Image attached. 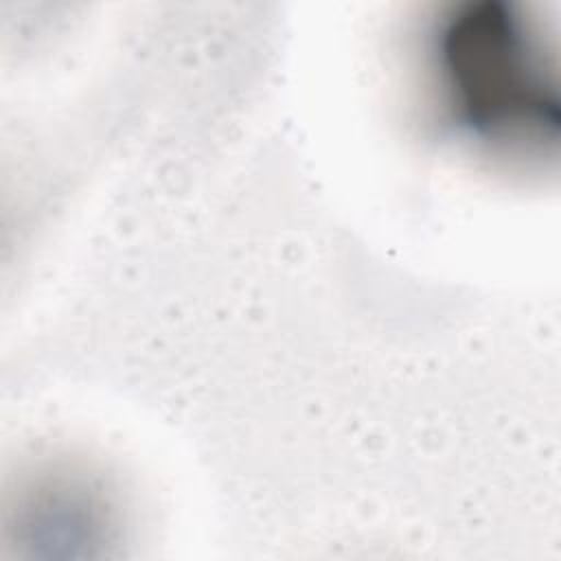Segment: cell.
Listing matches in <instances>:
<instances>
[{"instance_id":"cell-1","label":"cell","mask_w":561,"mask_h":561,"mask_svg":"<svg viewBox=\"0 0 561 561\" xmlns=\"http://www.w3.org/2000/svg\"><path fill=\"white\" fill-rule=\"evenodd\" d=\"M436 70L454 125L478 142L526 147L557 127L543 66L504 4H469L436 39Z\"/></svg>"}]
</instances>
